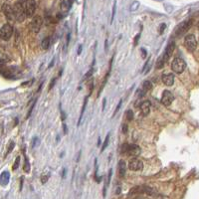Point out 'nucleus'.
I'll use <instances>...</instances> for the list:
<instances>
[{
    "label": "nucleus",
    "mask_w": 199,
    "mask_h": 199,
    "mask_svg": "<svg viewBox=\"0 0 199 199\" xmlns=\"http://www.w3.org/2000/svg\"><path fill=\"white\" fill-rule=\"evenodd\" d=\"M13 11H14V17H15L16 21L22 22L25 20V17H27V16H26L25 8H24L23 1L15 2L13 5Z\"/></svg>",
    "instance_id": "f257e3e1"
},
{
    "label": "nucleus",
    "mask_w": 199,
    "mask_h": 199,
    "mask_svg": "<svg viewBox=\"0 0 199 199\" xmlns=\"http://www.w3.org/2000/svg\"><path fill=\"white\" fill-rule=\"evenodd\" d=\"M186 68V63L182 58H175V59L172 61L171 64V69L173 72H175L176 74H181L182 72L185 70Z\"/></svg>",
    "instance_id": "f03ea898"
},
{
    "label": "nucleus",
    "mask_w": 199,
    "mask_h": 199,
    "mask_svg": "<svg viewBox=\"0 0 199 199\" xmlns=\"http://www.w3.org/2000/svg\"><path fill=\"white\" fill-rule=\"evenodd\" d=\"M184 45H185L186 49L190 52L195 51L196 47H197V41H196V38L193 34H188L184 38Z\"/></svg>",
    "instance_id": "7ed1b4c3"
},
{
    "label": "nucleus",
    "mask_w": 199,
    "mask_h": 199,
    "mask_svg": "<svg viewBox=\"0 0 199 199\" xmlns=\"http://www.w3.org/2000/svg\"><path fill=\"white\" fill-rule=\"evenodd\" d=\"M191 25H192L191 20H186V21L181 22V23L175 28V30H174V34H175V36L179 37V36L183 35L185 32L188 31V29L191 27Z\"/></svg>",
    "instance_id": "20e7f679"
},
{
    "label": "nucleus",
    "mask_w": 199,
    "mask_h": 199,
    "mask_svg": "<svg viewBox=\"0 0 199 199\" xmlns=\"http://www.w3.org/2000/svg\"><path fill=\"white\" fill-rule=\"evenodd\" d=\"M13 34V27L10 24H4L0 29V38L4 41H7L11 38Z\"/></svg>",
    "instance_id": "39448f33"
},
{
    "label": "nucleus",
    "mask_w": 199,
    "mask_h": 199,
    "mask_svg": "<svg viewBox=\"0 0 199 199\" xmlns=\"http://www.w3.org/2000/svg\"><path fill=\"white\" fill-rule=\"evenodd\" d=\"M24 8H25L26 16L27 17H32L35 13L36 10V2L33 0H28V1H23Z\"/></svg>",
    "instance_id": "423d86ee"
},
{
    "label": "nucleus",
    "mask_w": 199,
    "mask_h": 199,
    "mask_svg": "<svg viewBox=\"0 0 199 199\" xmlns=\"http://www.w3.org/2000/svg\"><path fill=\"white\" fill-rule=\"evenodd\" d=\"M31 29L32 31L34 32V33H38V32L40 31V29H41L42 27V24H43V20H42L41 16L40 15H35L33 17V19H32L31 21Z\"/></svg>",
    "instance_id": "0eeeda50"
},
{
    "label": "nucleus",
    "mask_w": 199,
    "mask_h": 199,
    "mask_svg": "<svg viewBox=\"0 0 199 199\" xmlns=\"http://www.w3.org/2000/svg\"><path fill=\"white\" fill-rule=\"evenodd\" d=\"M174 48H175V43H174V42H170V43L167 45V47H166L165 51L163 52V54L160 56L165 63L169 60V58L171 57L172 53H173V51H174Z\"/></svg>",
    "instance_id": "6e6552de"
},
{
    "label": "nucleus",
    "mask_w": 199,
    "mask_h": 199,
    "mask_svg": "<svg viewBox=\"0 0 199 199\" xmlns=\"http://www.w3.org/2000/svg\"><path fill=\"white\" fill-rule=\"evenodd\" d=\"M2 11L5 14L6 18L9 20H15L14 17V11H13V6H11L9 3H4L2 5Z\"/></svg>",
    "instance_id": "1a4fd4ad"
},
{
    "label": "nucleus",
    "mask_w": 199,
    "mask_h": 199,
    "mask_svg": "<svg viewBox=\"0 0 199 199\" xmlns=\"http://www.w3.org/2000/svg\"><path fill=\"white\" fill-rule=\"evenodd\" d=\"M142 168H143V163L139 159H136V158L132 159L128 163V169L132 170V171H139Z\"/></svg>",
    "instance_id": "9d476101"
},
{
    "label": "nucleus",
    "mask_w": 199,
    "mask_h": 199,
    "mask_svg": "<svg viewBox=\"0 0 199 199\" xmlns=\"http://www.w3.org/2000/svg\"><path fill=\"white\" fill-rule=\"evenodd\" d=\"M174 100V96L172 95V93L170 91H165L162 93V98H161V102L164 104V106H170L172 104Z\"/></svg>",
    "instance_id": "9b49d317"
},
{
    "label": "nucleus",
    "mask_w": 199,
    "mask_h": 199,
    "mask_svg": "<svg viewBox=\"0 0 199 199\" xmlns=\"http://www.w3.org/2000/svg\"><path fill=\"white\" fill-rule=\"evenodd\" d=\"M126 154L130 156H138L140 154V147L138 144H128Z\"/></svg>",
    "instance_id": "f8f14e48"
},
{
    "label": "nucleus",
    "mask_w": 199,
    "mask_h": 199,
    "mask_svg": "<svg viewBox=\"0 0 199 199\" xmlns=\"http://www.w3.org/2000/svg\"><path fill=\"white\" fill-rule=\"evenodd\" d=\"M162 82L165 86L170 87L174 84V75L173 74H164L162 76Z\"/></svg>",
    "instance_id": "ddd939ff"
},
{
    "label": "nucleus",
    "mask_w": 199,
    "mask_h": 199,
    "mask_svg": "<svg viewBox=\"0 0 199 199\" xmlns=\"http://www.w3.org/2000/svg\"><path fill=\"white\" fill-rule=\"evenodd\" d=\"M10 180V172L8 170H4L2 171V173L0 174V182L3 186H6L9 183Z\"/></svg>",
    "instance_id": "4468645a"
},
{
    "label": "nucleus",
    "mask_w": 199,
    "mask_h": 199,
    "mask_svg": "<svg viewBox=\"0 0 199 199\" xmlns=\"http://www.w3.org/2000/svg\"><path fill=\"white\" fill-rule=\"evenodd\" d=\"M72 5H73V2L70 1V0H63L60 3V8H61V11L63 13H67L70 9H71Z\"/></svg>",
    "instance_id": "2eb2a0df"
},
{
    "label": "nucleus",
    "mask_w": 199,
    "mask_h": 199,
    "mask_svg": "<svg viewBox=\"0 0 199 199\" xmlns=\"http://www.w3.org/2000/svg\"><path fill=\"white\" fill-rule=\"evenodd\" d=\"M140 110H141V114L143 116H147L150 112V102L149 100H144L140 104Z\"/></svg>",
    "instance_id": "dca6fc26"
},
{
    "label": "nucleus",
    "mask_w": 199,
    "mask_h": 199,
    "mask_svg": "<svg viewBox=\"0 0 199 199\" xmlns=\"http://www.w3.org/2000/svg\"><path fill=\"white\" fill-rule=\"evenodd\" d=\"M126 168H128V166H126V163L124 161V160H120V162H118V175L120 176V177H124V175H126Z\"/></svg>",
    "instance_id": "f3484780"
},
{
    "label": "nucleus",
    "mask_w": 199,
    "mask_h": 199,
    "mask_svg": "<svg viewBox=\"0 0 199 199\" xmlns=\"http://www.w3.org/2000/svg\"><path fill=\"white\" fill-rule=\"evenodd\" d=\"M152 87H153V86H152L151 82H150V81H145V82H143V84L141 85V88H140V89L146 93V92L150 91V90L152 89Z\"/></svg>",
    "instance_id": "a211bd4d"
},
{
    "label": "nucleus",
    "mask_w": 199,
    "mask_h": 199,
    "mask_svg": "<svg viewBox=\"0 0 199 199\" xmlns=\"http://www.w3.org/2000/svg\"><path fill=\"white\" fill-rule=\"evenodd\" d=\"M41 46L44 50H47L50 46V38L49 37H45L41 42Z\"/></svg>",
    "instance_id": "6ab92c4d"
},
{
    "label": "nucleus",
    "mask_w": 199,
    "mask_h": 199,
    "mask_svg": "<svg viewBox=\"0 0 199 199\" xmlns=\"http://www.w3.org/2000/svg\"><path fill=\"white\" fill-rule=\"evenodd\" d=\"M23 170L24 172L28 173L30 171V163H29V160H28V157L25 155V159H24V165H23Z\"/></svg>",
    "instance_id": "aec40b11"
},
{
    "label": "nucleus",
    "mask_w": 199,
    "mask_h": 199,
    "mask_svg": "<svg viewBox=\"0 0 199 199\" xmlns=\"http://www.w3.org/2000/svg\"><path fill=\"white\" fill-rule=\"evenodd\" d=\"M88 98H89V96H87V97L85 98V100H84V104H83V108H82V112H81V116H80L79 118V122H78V126L80 124V122H81L82 120V118H83V114H84V112H85V108H86V106H87V100H88Z\"/></svg>",
    "instance_id": "412c9836"
},
{
    "label": "nucleus",
    "mask_w": 199,
    "mask_h": 199,
    "mask_svg": "<svg viewBox=\"0 0 199 199\" xmlns=\"http://www.w3.org/2000/svg\"><path fill=\"white\" fill-rule=\"evenodd\" d=\"M110 132H108V134H106V138H104V143H102V151H104V150L106 149V147H108V141H110Z\"/></svg>",
    "instance_id": "4be33fe9"
},
{
    "label": "nucleus",
    "mask_w": 199,
    "mask_h": 199,
    "mask_svg": "<svg viewBox=\"0 0 199 199\" xmlns=\"http://www.w3.org/2000/svg\"><path fill=\"white\" fill-rule=\"evenodd\" d=\"M149 65H150V59H147V61H146V63L144 64V67L142 68V73L146 74L148 71H149Z\"/></svg>",
    "instance_id": "5701e85b"
},
{
    "label": "nucleus",
    "mask_w": 199,
    "mask_h": 199,
    "mask_svg": "<svg viewBox=\"0 0 199 199\" xmlns=\"http://www.w3.org/2000/svg\"><path fill=\"white\" fill-rule=\"evenodd\" d=\"M19 163H20V156H17V158H16L15 162H14L13 166H12V169L15 171V170L18 169V167H19Z\"/></svg>",
    "instance_id": "b1692460"
},
{
    "label": "nucleus",
    "mask_w": 199,
    "mask_h": 199,
    "mask_svg": "<svg viewBox=\"0 0 199 199\" xmlns=\"http://www.w3.org/2000/svg\"><path fill=\"white\" fill-rule=\"evenodd\" d=\"M126 120H132L134 118V112L132 110H128L126 114Z\"/></svg>",
    "instance_id": "393cba45"
},
{
    "label": "nucleus",
    "mask_w": 199,
    "mask_h": 199,
    "mask_svg": "<svg viewBox=\"0 0 199 199\" xmlns=\"http://www.w3.org/2000/svg\"><path fill=\"white\" fill-rule=\"evenodd\" d=\"M50 177V173H46V174H43V175L41 176V182L43 184H45L46 182L48 181V179H49Z\"/></svg>",
    "instance_id": "a878e982"
},
{
    "label": "nucleus",
    "mask_w": 199,
    "mask_h": 199,
    "mask_svg": "<svg viewBox=\"0 0 199 199\" xmlns=\"http://www.w3.org/2000/svg\"><path fill=\"white\" fill-rule=\"evenodd\" d=\"M93 72H94V68H92L91 70H90L89 72H88L87 74H86L85 76H84V78H83V81H86L87 79H89L90 77H91L92 75H93Z\"/></svg>",
    "instance_id": "bb28decb"
},
{
    "label": "nucleus",
    "mask_w": 199,
    "mask_h": 199,
    "mask_svg": "<svg viewBox=\"0 0 199 199\" xmlns=\"http://www.w3.org/2000/svg\"><path fill=\"white\" fill-rule=\"evenodd\" d=\"M14 146H15V142H14V141H10L9 146H8V149H7V152H6V155H7L8 153H10V152L12 151V149L14 148Z\"/></svg>",
    "instance_id": "cd10ccee"
},
{
    "label": "nucleus",
    "mask_w": 199,
    "mask_h": 199,
    "mask_svg": "<svg viewBox=\"0 0 199 199\" xmlns=\"http://www.w3.org/2000/svg\"><path fill=\"white\" fill-rule=\"evenodd\" d=\"M122 100H120V102H118V106H116V110H114V114H112V116H116V114H118V110H120V106H122Z\"/></svg>",
    "instance_id": "c85d7f7f"
},
{
    "label": "nucleus",
    "mask_w": 199,
    "mask_h": 199,
    "mask_svg": "<svg viewBox=\"0 0 199 199\" xmlns=\"http://www.w3.org/2000/svg\"><path fill=\"white\" fill-rule=\"evenodd\" d=\"M165 28H166V24L165 23H162L161 25H160L159 29H158V33H159V34H163V31L165 30Z\"/></svg>",
    "instance_id": "c756f323"
},
{
    "label": "nucleus",
    "mask_w": 199,
    "mask_h": 199,
    "mask_svg": "<svg viewBox=\"0 0 199 199\" xmlns=\"http://www.w3.org/2000/svg\"><path fill=\"white\" fill-rule=\"evenodd\" d=\"M128 124H124L122 126V134H128Z\"/></svg>",
    "instance_id": "7c9ffc66"
},
{
    "label": "nucleus",
    "mask_w": 199,
    "mask_h": 199,
    "mask_svg": "<svg viewBox=\"0 0 199 199\" xmlns=\"http://www.w3.org/2000/svg\"><path fill=\"white\" fill-rule=\"evenodd\" d=\"M116 2L114 1V7H112V19H110V23L114 21V14H116Z\"/></svg>",
    "instance_id": "2f4dec72"
},
{
    "label": "nucleus",
    "mask_w": 199,
    "mask_h": 199,
    "mask_svg": "<svg viewBox=\"0 0 199 199\" xmlns=\"http://www.w3.org/2000/svg\"><path fill=\"white\" fill-rule=\"evenodd\" d=\"M112 170L110 169L108 170V181H106V185H108L110 182V177H112Z\"/></svg>",
    "instance_id": "473e14b6"
},
{
    "label": "nucleus",
    "mask_w": 199,
    "mask_h": 199,
    "mask_svg": "<svg viewBox=\"0 0 199 199\" xmlns=\"http://www.w3.org/2000/svg\"><path fill=\"white\" fill-rule=\"evenodd\" d=\"M56 82H57V79H56V78H53V79H52L51 84H50V86H49V90L53 89V87H54V85L56 84Z\"/></svg>",
    "instance_id": "72a5a7b5"
},
{
    "label": "nucleus",
    "mask_w": 199,
    "mask_h": 199,
    "mask_svg": "<svg viewBox=\"0 0 199 199\" xmlns=\"http://www.w3.org/2000/svg\"><path fill=\"white\" fill-rule=\"evenodd\" d=\"M139 37H140V32L138 34V35L134 37V45H138V39H139Z\"/></svg>",
    "instance_id": "f704fd0d"
},
{
    "label": "nucleus",
    "mask_w": 199,
    "mask_h": 199,
    "mask_svg": "<svg viewBox=\"0 0 199 199\" xmlns=\"http://www.w3.org/2000/svg\"><path fill=\"white\" fill-rule=\"evenodd\" d=\"M140 52H141V57L142 58H145L146 57V50L144 49V48H141V49H140Z\"/></svg>",
    "instance_id": "c9c22d12"
},
{
    "label": "nucleus",
    "mask_w": 199,
    "mask_h": 199,
    "mask_svg": "<svg viewBox=\"0 0 199 199\" xmlns=\"http://www.w3.org/2000/svg\"><path fill=\"white\" fill-rule=\"evenodd\" d=\"M139 5V3H138V2H134V4H132V10H134V9H138V6Z\"/></svg>",
    "instance_id": "e433bc0d"
},
{
    "label": "nucleus",
    "mask_w": 199,
    "mask_h": 199,
    "mask_svg": "<svg viewBox=\"0 0 199 199\" xmlns=\"http://www.w3.org/2000/svg\"><path fill=\"white\" fill-rule=\"evenodd\" d=\"M152 199H163V197H162L160 194H158V193H156L155 195H153L152 196Z\"/></svg>",
    "instance_id": "4c0bfd02"
},
{
    "label": "nucleus",
    "mask_w": 199,
    "mask_h": 199,
    "mask_svg": "<svg viewBox=\"0 0 199 199\" xmlns=\"http://www.w3.org/2000/svg\"><path fill=\"white\" fill-rule=\"evenodd\" d=\"M38 141H39V139H38V138H33V144H32V146H33V147H34V146H36V145H37V142Z\"/></svg>",
    "instance_id": "58836bf2"
},
{
    "label": "nucleus",
    "mask_w": 199,
    "mask_h": 199,
    "mask_svg": "<svg viewBox=\"0 0 199 199\" xmlns=\"http://www.w3.org/2000/svg\"><path fill=\"white\" fill-rule=\"evenodd\" d=\"M61 118H62V120H66V114H65V112H63V110H61Z\"/></svg>",
    "instance_id": "ea45409f"
},
{
    "label": "nucleus",
    "mask_w": 199,
    "mask_h": 199,
    "mask_svg": "<svg viewBox=\"0 0 199 199\" xmlns=\"http://www.w3.org/2000/svg\"><path fill=\"white\" fill-rule=\"evenodd\" d=\"M66 173H67V169H66V168H64L63 171H62V178L66 177Z\"/></svg>",
    "instance_id": "a19ab883"
},
{
    "label": "nucleus",
    "mask_w": 199,
    "mask_h": 199,
    "mask_svg": "<svg viewBox=\"0 0 199 199\" xmlns=\"http://www.w3.org/2000/svg\"><path fill=\"white\" fill-rule=\"evenodd\" d=\"M82 48H83V46H82V45H80L79 48H78V51H77V54H78V55H80V54L82 53Z\"/></svg>",
    "instance_id": "79ce46f5"
},
{
    "label": "nucleus",
    "mask_w": 199,
    "mask_h": 199,
    "mask_svg": "<svg viewBox=\"0 0 199 199\" xmlns=\"http://www.w3.org/2000/svg\"><path fill=\"white\" fill-rule=\"evenodd\" d=\"M63 130H64V134H65L68 132V130H67V126H66L65 124H63Z\"/></svg>",
    "instance_id": "37998d69"
},
{
    "label": "nucleus",
    "mask_w": 199,
    "mask_h": 199,
    "mask_svg": "<svg viewBox=\"0 0 199 199\" xmlns=\"http://www.w3.org/2000/svg\"><path fill=\"white\" fill-rule=\"evenodd\" d=\"M106 100L104 99V102H102V104H102V110H104V108H106Z\"/></svg>",
    "instance_id": "c03bdc74"
},
{
    "label": "nucleus",
    "mask_w": 199,
    "mask_h": 199,
    "mask_svg": "<svg viewBox=\"0 0 199 199\" xmlns=\"http://www.w3.org/2000/svg\"><path fill=\"white\" fill-rule=\"evenodd\" d=\"M54 61H55V58H54V59H53V60H52V61H51V63H50V65H49V68H51L52 66L54 65Z\"/></svg>",
    "instance_id": "a18cd8bd"
},
{
    "label": "nucleus",
    "mask_w": 199,
    "mask_h": 199,
    "mask_svg": "<svg viewBox=\"0 0 199 199\" xmlns=\"http://www.w3.org/2000/svg\"><path fill=\"white\" fill-rule=\"evenodd\" d=\"M69 41H70V33L68 34V36H67V44L69 43Z\"/></svg>",
    "instance_id": "49530a36"
},
{
    "label": "nucleus",
    "mask_w": 199,
    "mask_h": 199,
    "mask_svg": "<svg viewBox=\"0 0 199 199\" xmlns=\"http://www.w3.org/2000/svg\"><path fill=\"white\" fill-rule=\"evenodd\" d=\"M98 145H100V139L99 138V140H98Z\"/></svg>",
    "instance_id": "de8ad7c7"
}]
</instances>
